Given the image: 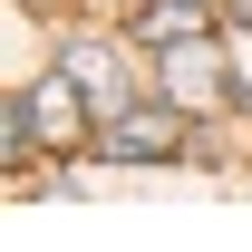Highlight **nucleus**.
Wrapping results in <instances>:
<instances>
[{"label":"nucleus","instance_id":"1","mask_svg":"<svg viewBox=\"0 0 252 252\" xmlns=\"http://www.w3.org/2000/svg\"><path fill=\"white\" fill-rule=\"evenodd\" d=\"M59 68H68V78H78V88H88V107H97V126L136 107V68H126V49H117V39H68V49H59Z\"/></svg>","mask_w":252,"mask_h":252},{"label":"nucleus","instance_id":"2","mask_svg":"<svg viewBox=\"0 0 252 252\" xmlns=\"http://www.w3.org/2000/svg\"><path fill=\"white\" fill-rule=\"evenodd\" d=\"M175 146H185V117H175V107H126V117H107V156H175Z\"/></svg>","mask_w":252,"mask_h":252},{"label":"nucleus","instance_id":"3","mask_svg":"<svg viewBox=\"0 0 252 252\" xmlns=\"http://www.w3.org/2000/svg\"><path fill=\"white\" fill-rule=\"evenodd\" d=\"M233 68H223V49H214V30H194V39H175L165 49V97L185 107V97H214Z\"/></svg>","mask_w":252,"mask_h":252},{"label":"nucleus","instance_id":"4","mask_svg":"<svg viewBox=\"0 0 252 252\" xmlns=\"http://www.w3.org/2000/svg\"><path fill=\"white\" fill-rule=\"evenodd\" d=\"M126 30L146 39V49H175V39L214 30V0H136V10H126Z\"/></svg>","mask_w":252,"mask_h":252},{"label":"nucleus","instance_id":"5","mask_svg":"<svg viewBox=\"0 0 252 252\" xmlns=\"http://www.w3.org/2000/svg\"><path fill=\"white\" fill-rule=\"evenodd\" d=\"M223 20H233V30H252V0H223Z\"/></svg>","mask_w":252,"mask_h":252}]
</instances>
